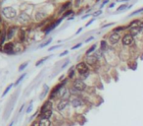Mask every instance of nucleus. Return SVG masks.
Masks as SVG:
<instances>
[{"label":"nucleus","mask_w":143,"mask_h":126,"mask_svg":"<svg viewBox=\"0 0 143 126\" xmlns=\"http://www.w3.org/2000/svg\"><path fill=\"white\" fill-rule=\"evenodd\" d=\"M2 15L7 19H13L17 17V12L12 7H4L2 9Z\"/></svg>","instance_id":"1"},{"label":"nucleus","mask_w":143,"mask_h":126,"mask_svg":"<svg viewBox=\"0 0 143 126\" xmlns=\"http://www.w3.org/2000/svg\"><path fill=\"white\" fill-rule=\"evenodd\" d=\"M77 70H78V72L81 74V76L83 77V78H86V76L88 75V67H87V64L85 62H81L79 63L78 65H77Z\"/></svg>","instance_id":"2"},{"label":"nucleus","mask_w":143,"mask_h":126,"mask_svg":"<svg viewBox=\"0 0 143 126\" xmlns=\"http://www.w3.org/2000/svg\"><path fill=\"white\" fill-rule=\"evenodd\" d=\"M85 88H86V85L84 84V82L80 80V79H78L74 82V89L75 90L81 92V91L85 90Z\"/></svg>","instance_id":"3"},{"label":"nucleus","mask_w":143,"mask_h":126,"mask_svg":"<svg viewBox=\"0 0 143 126\" xmlns=\"http://www.w3.org/2000/svg\"><path fill=\"white\" fill-rule=\"evenodd\" d=\"M18 22L20 24H22V25H27V24H28V22H29V17H28V15L25 14V13H22L21 15H19Z\"/></svg>","instance_id":"4"},{"label":"nucleus","mask_w":143,"mask_h":126,"mask_svg":"<svg viewBox=\"0 0 143 126\" xmlns=\"http://www.w3.org/2000/svg\"><path fill=\"white\" fill-rule=\"evenodd\" d=\"M122 43H123V45H125V46L130 45L133 43V36H131L130 34L125 35V36L123 37V39H122Z\"/></svg>","instance_id":"5"},{"label":"nucleus","mask_w":143,"mask_h":126,"mask_svg":"<svg viewBox=\"0 0 143 126\" xmlns=\"http://www.w3.org/2000/svg\"><path fill=\"white\" fill-rule=\"evenodd\" d=\"M120 38H121V36H120L119 33H113L109 37V41H110L111 45H116L117 43L120 40Z\"/></svg>","instance_id":"6"},{"label":"nucleus","mask_w":143,"mask_h":126,"mask_svg":"<svg viewBox=\"0 0 143 126\" xmlns=\"http://www.w3.org/2000/svg\"><path fill=\"white\" fill-rule=\"evenodd\" d=\"M14 48H15V45L13 43H7L3 46V50L6 53H12L14 51Z\"/></svg>","instance_id":"7"},{"label":"nucleus","mask_w":143,"mask_h":126,"mask_svg":"<svg viewBox=\"0 0 143 126\" xmlns=\"http://www.w3.org/2000/svg\"><path fill=\"white\" fill-rule=\"evenodd\" d=\"M64 83H66V81L64 82ZM64 83H62V84H59L58 86H56L53 90H52V92H51V95H50V99H53V98H55V97H56V95H57V94L60 92V90L62 89Z\"/></svg>","instance_id":"8"},{"label":"nucleus","mask_w":143,"mask_h":126,"mask_svg":"<svg viewBox=\"0 0 143 126\" xmlns=\"http://www.w3.org/2000/svg\"><path fill=\"white\" fill-rule=\"evenodd\" d=\"M48 110H52V102L50 100H47L44 102V104L41 108V113H43L45 111H48Z\"/></svg>","instance_id":"9"},{"label":"nucleus","mask_w":143,"mask_h":126,"mask_svg":"<svg viewBox=\"0 0 143 126\" xmlns=\"http://www.w3.org/2000/svg\"><path fill=\"white\" fill-rule=\"evenodd\" d=\"M136 27H143V22H141L140 20H135V21H132L126 28L127 29H132V28Z\"/></svg>","instance_id":"10"},{"label":"nucleus","mask_w":143,"mask_h":126,"mask_svg":"<svg viewBox=\"0 0 143 126\" xmlns=\"http://www.w3.org/2000/svg\"><path fill=\"white\" fill-rule=\"evenodd\" d=\"M45 18H46V13H44L43 11H37L35 13V20L37 22H40Z\"/></svg>","instance_id":"11"},{"label":"nucleus","mask_w":143,"mask_h":126,"mask_svg":"<svg viewBox=\"0 0 143 126\" xmlns=\"http://www.w3.org/2000/svg\"><path fill=\"white\" fill-rule=\"evenodd\" d=\"M68 104H69V100L68 99H62V100L59 101V103L57 106V108L59 110H63V109H65V108H67Z\"/></svg>","instance_id":"12"},{"label":"nucleus","mask_w":143,"mask_h":126,"mask_svg":"<svg viewBox=\"0 0 143 126\" xmlns=\"http://www.w3.org/2000/svg\"><path fill=\"white\" fill-rule=\"evenodd\" d=\"M97 61V57L95 55H87L86 57V63L89 65H94Z\"/></svg>","instance_id":"13"},{"label":"nucleus","mask_w":143,"mask_h":126,"mask_svg":"<svg viewBox=\"0 0 143 126\" xmlns=\"http://www.w3.org/2000/svg\"><path fill=\"white\" fill-rule=\"evenodd\" d=\"M51 122L49 119H46V118H41L39 123H38V126H50Z\"/></svg>","instance_id":"14"},{"label":"nucleus","mask_w":143,"mask_h":126,"mask_svg":"<svg viewBox=\"0 0 143 126\" xmlns=\"http://www.w3.org/2000/svg\"><path fill=\"white\" fill-rule=\"evenodd\" d=\"M142 28L143 27H136V28H132V29H129V31H130V35H131V36H135V35H137L138 33H140V32H141Z\"/></svg>","instance_id":"15"},{"label":"nucleus","mask_w":143,"mask_h":126,"mask_svg":"<svg viewBox=\"0 0 143 126\" xmlns=\"http://www.w3.org/2000/svg\"><path fill=\"white\" fill-rule=\"evenodd\" d=\"M72 104L74 108H78V107H81L82 104V100L81 99H74L72 100Z\"/></svg>","instance_id":"16"},{"label":"nucleus","mask_w":143,"mask_h":126,"mask_svg":"<svg viewBox=\"0 0 143 126\" xmlns=\"http://www.w3.org/2000/svg\"><path fill=\"white\" fill-rule=\"evenodd\" d=\"M14 33H15V30H14L13 28L9 29L8 32H7V35H6V38H7V39H11V38L14 36Z\"/></svg>","instance_id":"17"},{"label":"nucleus","mask_w":143,"mask_h":126,"mask_svg":"<svg viewBox=\"0 0 143 126\" xmlns=\"http://www.w3.org/2000/svg\"><path fill=\"white\" fill-rule=\"evenodd\" d=\"M51 115H52V110H48V111H45L43 113H41V117L46 118V119H49Z\"/></svg>","instance_id":"18"},{"label":"nucleus","mask_w":143,"mask_h":126,"mask_svg":"<svg viewBox=\"0 0 143 126\" xmlns=\"http://www.w3.org/2000/svg\"><path fill=\"white\" fill-rule=\"evenodd\" d=\"M71 6V1H68V2H66L64 5H63L62 7H61V10H60V13L61 12H64V11H66V10L68 9L69 7Z\"/></svg>","instance_id":"19"},{"label":"nucleus","mask_w":143,"mask_h":126,"mask_svg":"<svg viewBox=\"0 0 143 126\" xmlns=\"http://www.w3.org/2000/svg\"><path fill=\"white\" fill-rule=\"evenodd\" d=\"M19 38H20V41H24L25 39V32L22 30L19 32Z\"/></svg>","instance_id":"20"},{"label":"nucleus","mask_w":143,"mask_h":126,"mask_svg":"<svg viewBox=\"0 0 143 126\" xmlns=\"http://www.w3.org/2000/svg\"><path fill=\"white\" fill-rule=\"evenodd\" d=\"M5 40V34L3 32H0V46L4 44Z\"/></svg>","instance_id":"21"},{"label":"nucleus","mask_w":143,"mask_h":126,"mask_svg":"<svg viewBox=\"0 0 143 126\" xmlns=\"http://www.w3.org/2000/svg\"><path fill=\"white\" fill-rule=\"evenodd\" d=\"M95 48H96V45H92V46L90 47L89 49H88V50L86 51V54H87V55H88V54H90L91 52H92V51H94V50H95Z\"/></svg>","instance_id":"22"},{"label":"nucleus","mask_w":143,"mask_h":126,"mask_svg":"<svg viewBox=\"0 0 143 126\" xmlns=\"http://www.w3.org/2000/svg\"><path fill=\"white\" fill-rule=\"evenodd\" d=\"M106 47H107L106 41H105V40H102V41H101V49H102V50H105Z\"/></svg>","instance_id":"23"},{"label":"nucleus","mask_w":143,"mask_h":126,"mask_svg":"<svg viewBox=\"0 0 143 126\" xmlns=\"http://www.w3.org/2000/svg\"><path fill=\"white\" fill-rule=\"evenodd\" d=\"M71 14H73V10H68L67 12H65L64 13V15H63V18H65V17H68L69 15H71Z\"/></svg>","instance_id":"24"},{"label":"nucleus","mask_w":143,"mask_h":126,"mask_svg":"<svg viewBox=\"0 0 143 126\" xmlns=\"http://www.w3.org/2000/svg\"><path fill=\"white\" fill-rule=\"evenodd\" d=\"M12 86H13V85L11 84V85H9V86L7 87V89H6V90L4 91V93H3V95H2V97H4V96H6V94H7V93H8V92H9V91H10V89L12 88Z\"/></svg>","instance_id":"25"},{"label":"nucleus","mask_w":143,"mask_h":126,"mask_svg":"<svg viewBox=\"0 0 143 126\" xmlns=\"http://www.w3.org/2000/svg\"><path fill=\"white\" fill-rule=\"evenodd\" d=\"M141 12H143V8H140L139 10H136V11L132 12V13L130 14V16H133V15H136V14H139V13H141Z\"/></svg>","instance_id":"26"},{"label":"nucleus","mask_w":143,"mask_h":126,"mask_svg":"<svg viewBox=\"0 0 143 126\" xmlns=\"http://www.w3.org/2000/svg\"><path fill=\"white\" fill-rule=\"evenodd\" d=\"M25 76H26V74H23V75H22V76H21V77L19 78L18 80H17V82L15 83V86H17V85H18L19 83H20V82H21V81H22V80H23V79H24V78H25Z\"/></svg>","instance_id":"27"},{"label":"nucleus","mask_w":143,"mask_h":126,"mask_svg":"<svg viewBox=\"0 0 143 126\" xmlns=\"http://www.w3.org/2000/svg\"><path fill=\"white\" fill-rule=\"evenodd\" d=\"M27 66V62L24 63L23 65H21V66L19 67V71H23V70H24V69H25V68H26Z\"/></svg>","instance_id":"28"},{"label":"nucleus","mask_w":143,"mask_h":126,"mask_svg":"<svg viewBox=\"0 0 143 126\" xmlns=\"http://www.w3.org/2000/svg\"><path fill=\"white\" fill-rule=\"evenodd\" d=\"M47 58H48V57H45V58H42V59H40V60H39V61H38V62H36V66H39V65H40V64H41V63H43L45 61V60H46V59H47Z\"/></svg>","instance_id":"29"},{"label":"nucleus","mask_w":143,"mask_h":126,"mask_svg":"<svg viewBox=\"0 0 143 126\" xmlns=\"http://www.w3.org/2000/svg\"><path fill=\"white\" fill-rule=\"evenodd\" d=\"M125 8H127V5H126V4H124V5H121V6L118 8V10H119V11H123V10H125Z\"/></svg>","instance_id":"30"},{"label":"nucleus","mask_w":143,"mask_h":126,"mask_svg":"<svg viewBox=\"0 0 143 126\" xmlns=\"http://www.w3.org/2000/svg\"><path fill=\"white\" fill-rule=\"evenodd\" d=\"M51 40H52V39H51V38H49V39H48V40H47L46 43H44V44H42V45H40V46H39V47H43V46H46V45H49V44L51 43Z\"/></svg>","instance_id":"31"},{"label":"nucleus","mask_w":143,"mask_h":126,"mask_svg":"<svg viewBox=\"0 0 143 126\" xmlns=\"http://www.w3.org/2000/svg\"><path fill=\"white\" fill-rule=\"evenodd\" d=\"M74 74H75V72H74V68H72L71 70H70V74H69V77H70V78H73Z\"/></svg>","instance_id":"32"},{"label":"nucleus","mask_w":143,"mask_h":126,"mask_svg":"<svg viewBox=\"0 0 143 126\" xmlns=\"http://www.w3.org/2000/svg\"><path fill=\"white\" fill-rule=\"evenodd\" d=\"M125 27H119V28H116V29L114 30V32L116 33L117 31H123V30H125Z\"/></svg>","instance_id":"33"},{"label":"nucleus","mask_w":143,"mask_h":126,"mask_svg":"<svg viewBox=\"0 0 143 126\" xmlns=\"http://www.w3.org/2000/svg\"><path fill=\"white\" fill-rule=\"evenodd\" d=\"M80 3H81V0H75V5L78 7V6H80Z\"/></svg>","instance_id":"34"},{"label":"nucleus","mask_w":143,"mask_h":126,"mask_svg":"<svg viewBox=\"0 0 143 126\" xmlns=\"http://www.w3.org/2000/svg\"><path fill=\"white\" fill-rule=\"evenodd\" d=\"M80 46H81V44H79V45H75V46L73 47V49H77V48H78V47H80Z\"/></svg>","instance_id":"35"},{"label":"nucleus","mask_w":143,"mask_h":126,"mask_svg":"<svg viewBox=\"0 0 143 126\" xmlns=\"http://www.w3.org/2000/svg\"><path fill=\"white\" fill-rule=\"evenodd\" d=\"M100 14H101V10H99V11H97V12H95V13H94V15H95V16H98V15H100Z\"/></svg>","instance_id":"36"},{"label":"nucleus","mask_w":143,"mask_h":126,"mask_svg":"<svg viewBox=\"0 0 143 126\" xmlns=\"http://www.w3.org/2000/svg\"><path fill=\"white\" fill-rule=\"evenodd\" d=\"M108 1H109V0H104V2H103V4L101 5V8H102V7H103V6L105 5V4H107V3H108Z\"/></svg>","instance_id":"37"},{"label":"nucleus","mask_w":143,"mask_h":126,"mask_svg":"<svg viewBox=\"0 0 143 126\" xmlns=\"http://www.w3.org/2000/svg\"><path fill=\"white\" fill-rule=\"evenodd\" d=\"M93 21H94V20H93V19H92V20H90L89 22H88V23H87V24H86V27H88V26H89L90 24H91V23H92V22H93Z\"/></svg>","instance_id":"38"},{"label":"nucleus","mask_w":143,"mask_h":126,"mask_svg":"<svg viewBox=\"0 0 143 126\" xmlns=\"http://www.w3.org/2000/svg\"><path fill=\"white\" fill-rule=\"evenodd\" d=\"M91 39H93V36H90L89 38H87V39H86V40H85V43H88V41H90V40H91Z\"/></svg>","instance_id":"39"},{"label":"nucleus","mask_w":143,"mask_h":126,"mask_svg":"<svg viewBox=\"0 0 143 126\" xmlns=\"http://www.w3.org/2000/svg\"><path fill=\"white\" fill-rule=\"evenodd\" d=\"M67 53H68V51L66 50V51H64L63 53H61V54H60V56H64V55H66V54H67Z\"/></svg>","instance_id":"40"},{"label":"nucleus","mask_w":143,"mask_h":126,"mask_svg":"<svg viewBox=\"0 0 143 126\" xmlns=\"http://www.w3.org/2000/svg\"><path fill=\"white\" fill-rule=\"evenodd\" d=\"M58 47V45H56V46H53V47H51V48H49V50L51 51V50H53V49H55V48H57Z\"/></svg>","instance_id":"41"},{"label":"nucleus","mask_w":143,"mask_h":126,"mask_svg":"<svg viewBox=\"0 0 143 126\" xmlns=\"http://www.w3.org/2000/svg\"><path fill=\"white\" fill-rule=\"evenodd\" d=\"M81 32V29H80V30H79V31H78V33H77V34H80Z\"/></svg>","instance_id":"42"},{"label":"nucleus","mask_w":143,"mask_h":126,"mask_svg":"<svg viewBox=\"0 0 143 126\" xmlns=\"http://www.w3.org/2000/svg\"><path fill=\"white\" fill-rule=\"evenodd\" d=\"M117 1H128V0H117Z\"/></svg>","instance_id":"43"},{"label":"nucleus","mask_w":143,"mask_h":126,"mask_svg":"<svg viewBox=\"0 0 143 126\" xmlns=\"http://www.w3.org/2000/svg\"><path fill=\"white\" fill-rule=\"evenodd\" d=\"M12 125H13V122H12V123H11V124H10L9 126H12Z\"/></svg>","instance_id":"44"},{"label":"nucleus","mask_w":143,"mask_h":126,"mask_svg":"<svg viewBox=\"0 0 143 126\" xmlns=\"http://www.w3.org/2000/svg\"><path fill=\"white\" fill-rule=\"evenodd\" d=\"M97 1H99V0H97Z\"/></svg>","instance_id":"45"}]
</instances>
